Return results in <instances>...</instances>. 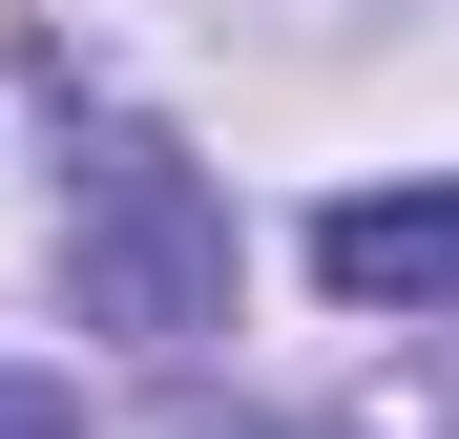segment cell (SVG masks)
<instances>
[{"label":"cell","mask_w":459,"mask_h":439,"mask_svg":"<svg viewBox=\"0 0 459 439\" xmlns=\"http://www.w3.org/2000/svg\"><path fill=\"white\" fill-rule=\"evenodd\" d=\"M314 272L355 293V314H459V189H355V209H314Z\"/></svg>","instance_id":"obj_2"},{"label":"cell","mask_w":459,"mask_h":439,"mask_svg":"<svg viewBox=\"0 0 459 439\" xmlns=\"http://www.w3.org/2000/svg\"><path fill=\"white\" fill-rule=\"evenodd\" d=\"M0 439H84V398L63 377H0Z\"/></svg>","instance_id":"obj_3"},{"label":"cell","mask_w":459,"mask_h":439,"mask_svg":"<svg viewBox=\"0 0 459 439\" xmlns=\"http://www.w3.org/2000/svg\"><path fill=\"white\" fill-rule=\"evenodd\" d=\"M63 293H84L105 335H146V356H188V335L230 314V231H209V189H188L146 126H105L84 168H63Z\"/></svg>","instance_id":"obj_1"}]
</instances>
